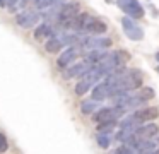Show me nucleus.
<instances>
[{"instance_id":"1","label":"nucleus","mask_w":159,"mask_h":154,"mask_svg":"<svg viewBox=\"0 0 159 154\" xmlns=\"http://www.w3.org/2000/svg\"><path fill=\"white\" fill-rule=\"evenodd\" d=\"M101 77H103V75H101V72L98 70L96 67H93L89 72H87V74H84L82 77H80V81L75 84V94L77 96L86 94L91 87H94V86L101 81Z\"/></svg>"},{"instance_id":"2","label":"nucleus","mask_w":159,"mask_h":154,"mask_svg":"<svg viewBox=\"0 0 159 154\" xmlns=\"http://www.w3.org/2000/svg\"><path fill=\"white\" fill-rule=\"evenodd\" d=\"M125 111H127V108H118V106H115V108H101L94 113V122L96 123L116 122L118 118H121L125 115Z\"/></svg>"},{"instance_id":"3","label":"nucleus","mask_w":159,"mask_h":154,"mask_svg":"<svg viewBox=\"0 0 159 154\" xmlns=\"http://www.w3.org/2000/svg\"><path fill=\"white\" fill-rule=\"evenodd\" d=\"M116 5L132 19H142L144 17V9L139 3V0H116Z\"/></svg>"},{"instance_id":"4","label":"nucleus","mask_w":159,"mask_h":154,"mask_svg":"<svg viewBox=\"0 0 159 154\" xmlns=\"http://www.w3.org/2000/svg\"><path fill=\"white\" fill-rule=\"evenodd\" d=\"M121 26H123V31H125V36L128 40H134V41H139L144 38V29L135 22L132 17H123L121 19Z\"/></svg>"},{"instance_id":"5","label":"nucleus","mask_w":159,"mask_h":154,"mask_svg":"<svg viewBox=\"0 0 159 154\" xmlns=\"http://www.w3.org/2000/svg\"><path fill=\"white\" fill-rule=\"evenodd\" d=\"M79 3L77 2H69V3H63L62 7L58 9V14H57V21H58L60 24H65L69 22V21L75 19L77 16H79Z\"/></svg>"},{"instance_id":"6","label":"nucleus","mask_w":159,"mask_h":154,"mask_svg":"<svg viewBox=\"0 0 159 154\" xmlns=\"http://www.w3.org/2000/svg\"><path fill=\"white\" fill-rule=\"evenodd\" d=\"M16 22L21 27H24V29H31V27H34L39 22V14L33 12V10H24V12L16 16Z\"/></svg>"},{"instance_id":"7","label":"nucleus","mask_w":159,"mask_h":154,"mask_svg":"<svg viewBox=\"0 0 159 154\" xmlns=\"http://www.w3.org/2000/svg\"><path fill=\"white\" fill-rule=\"evenodd\" d=\"M91 65L87 63L86 60H82V62H77V63H74V65H70L69 68H67L65 72H63V77L65 79H74V77H82L84 74H87V72L91 70Z\"/></svg>"},{"instance_id":"8","label":"nucleus","mask_w":159,"mask_h":154,"mask_svg":"<svg viewBox=\"0 0 159 154\" xmlns=\"http://www.w3.org/2000/svg\"><path fill=\"white\" fill-rule=\"evenodd\" d=\"M159 133V127L156 123H144L137 128L135 132V137L139 139V142H144V140H149L152 137H156Z\"/></svg>"},{"instance_id":"9","label":"nucleus","mask_w":159,"mask_h":154,"mask_svg":"<svg viewBox=\"0 0 159 154\" xmlns=\"http://www.w3.org/2000/svg\"><path fill=\"white\" fill-rule=\"evenodd\" d=\"M80 46L84 48V50H104V48H110L111 46V40H108V38H87V40L82 41V44Z\"/></svg>"},{"instance_id":"10","label":"nucleus","mask_w":159,"mask_h":154,"mask_svg":"<svg viewBox=\"0 0 159 154\" xmlns=\"http://www.w3.org/2000/svg\"><path fill=\"white\" fill-rule=\"evenodd\" d=\"M77 57H79V50H77L75 46H70V48H67L58 58H57V65H58L60 68H69L70 65L75 62Z\"/></svg>"},{"instance_id":"11","label":"nucleus","mask_w":159,"mask_h":154,"mask_svg":"<svg viewBox=\"0 0 159 154\" xmlns=\"http://www.w3.org/2000/svg\"><path fill=\"white\" fill-rule=\"evenodd\" d=\"M137 122L140 125H144L145 122H151V120H156L159 116V110L156 106H149V108H144V110H139V111L134 113Z\"/></svg>"},{"instance_id":"12","label":"nucleus","mask_w":159,"mask_h":154,"mask_svg":"<svg viewBox=\"0 0 159 154\" xmlns=\"http://www.w3.org/2000/svg\"><path fill=\"white\" fill-rule=\"evenodd\" d=\"M53 36H57V33H55V29H53V26L50 22H43L34 29V38L38 41L46 40V38L50 40V38H53Z\"/></svg>"},{"instance_id":"13","label":"nucleus","mask_w":159,"mask_h":154,"mask_svg":"<svg viewBox=\"0 0 159 154\" xmlns=\"http://www.w3.org/2000/svg\"><path fill=\"white\" fill-rule=\"evenodd\" d=\"M106 98H110V89H108V84L104 81H99L96 86L93 87V99L98 103L104 101Z\"/></svg>"},{"instance_id":"14","label":"nucleus","mask_w":159,"mask_h":154,"mask_svg":"<svg viewBox=\"0 0 159 154\" xmlns=\"http://www.w3.org/2000/svg\"><path fill=\"white\" fill-rule=\"evenodd\" d=\"M62 48H63V43H62V40H60L58 36L50 38V40L46 41V44H45V50L48 51V53H58Z\"/></svg>"},{"instance_id":"15","label":"nucleus","mask_w":159,"mask_h":154,"mask_svg":"<svg viewBox=\"0 0 159 154\" xmlns=\"http://www.w3.org/2000/svg\"><path fill=\"white\" fill-rule=\"evenodd\" d=\"M80 111H82L84 115H89V113L98 111V101H94V99H86V101H82Z\"/></svg>"},{"instance_id":"16","label":"nucleus","mask_w":159,"mask_h":154,"mask_svg":"<svg viewBox=\"0 0 159 154\" xmlns=\"http://www.w3.org/2000/svg\"><path fill=\"white\" fill-rule=\"evenodd\" d=\"M63 2H65V0H39V2H36V5H38V9L46 10V9H52V7L62 5Z\"/></svg>"},{"instance_id":"17","label":"nucleus","mask_w":159,"mask_h":154,"mask_svg":"<svg viewBox=\"0 0 159 154\" xmlns=\"http://www.w3.org/2000/svg\"><path fill=\"white\" fill-rule=\"evenodd\" d=\"M111 144V139L108 133H98V146L101 147V149H108Z\"/></svg>"},{"instance_id":"18","label":"nucleus","mask_w":159,"mask_h":154,"mask_svg":"<svg viewBox=\"0 0 159 154\" xmlns=\"http://www.w3.org/2000/svg\"><path fill=\"white\" fill-rule=\"evenodd\" d=\"M142 101H149V99H154V89L152 87H142L140 92H139Z\"/></svg>"},{"instance_id":"19","label":"nucleus","mask_w":159,"mask_h":154,"mask_svg":"<svg viewBox=\"0 0 159 154\" xmlns=\"http://www.w3.org/2000/svg\"><path fill=\"white\" fill-rule=\"evenodd\" d=\"M116 127V122H106V123H98V132L99 133H108Z\"/></svg>"},{"instance_id":"20","label":"nucleus","mask_w":159,"mask_h":154,"mask_svg":"<svg viewBox=\"0 0 159 154\" xmlns=\"http://www.w3.org/2000/svg\"><path fill=\"white\" fill-rule=\"evenodd\" d=\"M7 149H9V140H7V137H5V133H0V154L5 152Z\"/></svg>"},{"instance_id":"21","label":"nucleus","mask_w":159,"mask_h":154,"mask_svg":"<svg viewBox=\"0 0 159 154\" xmlns=\"http://www.w3.org/2000/svg\"><path fill=\"white\" fill-rule=\"evenodd\" d=\"M113 154H134V151H132L130 147H127V146H121V147H118Z\"/></svg>"},{"instance_id":"22","label":"nucleus","mask_w":159,"mask_h":154,"mask_svg":"<svg viewBox=\"0 0 159 154\" xmlns=\"http://www.w3.org/2000/svg\"><path fill=\"white\" fill-rule=\"evenodd\" d=\"M151 154H159V149H156V151H152Z\"/></svg>"},{"instance_id":"23","label":"nucleus","mask_w":159,"mask_h":154,"mask_svg":"<svg viewBox=\"0 0 159 154\" xmlns=\"http://www.w3.org/2000/svg\"><path fill=\"white\" fill-rule=\"evenodd\" d=\"M156 58H157V62H159V51H157V53H156Z\"/></svg>"},{"instance_id":"24","label":"nucleus","mask_w":159,"mask_h":154,"mask_svg":"<svg viewBox=\"0 0 159 154\" xmlns=\"http://www.w3.org/2000/svg\"><path fill=\"white\" fill-rule=\"evenodd\" d=\"M106 2H108V3H111V2H113V0H106Z\"/></svg>"},{"instance_id":"25","label":"nucleus","mask_w":159,"mask_h":154,"mask_svg":"<svg viewBox=\"0 0 159 154\" xmlns=\"http://www.w3.org/2000/svg\"><path fill=\"white\" fill-rule=\"evenodd\" d=\"M34 2H39V0H34Z\"/></svg>"},{"instance_id":"26","label":"nucleus","mask_w":159,"mask_h":154,"mask_svg":"<svg viewBox=\"0 0 159 154\" xmlns=\"http://www.w3.org/2000/svg\"><path fill=\"white\" fill-rule=\"evenodd\" d=\"M157 72H159V68H157Z\"/></svg>"}]
</instances>
